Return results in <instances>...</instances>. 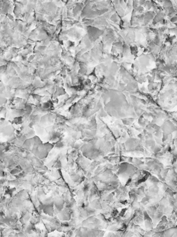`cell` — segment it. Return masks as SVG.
I'll list each match as a JSON object with an SVG mask.
<instances>
[{"mask_svg":"<svg viewBox=\"0 0 177 237\" xmlns=\"http://www.w3.org/2000/svg\"><path fill=\"white\" fill-rule=\"evenodd\" d=\"M137 171V168L132 165L128 164V163H123L120 164L118 168V175L120 177V180L124 181L126 183L129 180V177L132 176L134 173Z\"/></svg>","mask_w":177,"mask_h":237,"instance_id":"6da1fadb","label":"cell"},{"mask_svg":"<svg viewBox=\"0 0 177 237\" xmlns=\"http://www.w3.org/2000/svg\"><path fill=\"white\" fill-rule=\"evenodd\" d=\"M165 182L169 188L174 191H177V172L174 169L169 170Z\"/></svg>","mask_w":177,"mask_h":237,"instance_id":"7a4b0ae2","label":"cell"},{"mask_svg":"<svg viewBox=\"0 0 177 237\" xmlns=\"http://www.w3.org/2000/svg\"><path fill=\"white\" fill-rule=\"evenodd\" d=\"M144 227H145V230L148 232V231H152L154 230V224L153 221H152V218L149 217V216L148 215L147 211H144Z\"/></svg>","mask_w":177,"mask_h":237,"instance_id":"3957f363","label":"cell"},{"mask_svg":"<svg viewBox=\"0 0 177 237\" xmlns=\"http://www.w3.org/2000/svg\"><path fill=\"white\" fill-rule=\"evenodd\" d=\"M64 203L65 201L61 197H56L54 200V205H55V214H59L60 212L64 209Z\"/></svg>","mask_w":177,"mask_h":237,"instance_id":"277c9868","label":"cell"},{"mask_svg":"<svg viewBox=\"0 0 177 237\" xmlns=\"http://www.w3.org/2000/svg\"><path fill=\"white\" fill-rule=\"evenodd\" d=\"M59 219L61 220H69L70 219V213L69 209H64L59 214H57Z\"/></svg>","mask_w":177,"mask_h":237,"instance_id":"5b68a950","label":"cell"},{"mask_svg":"<svg viewBox=\"0 0 177 237\" xmlns=\"http://www.w3.org/2000/svg\"><path fill=\"white\" fill-rule=\"evenodd\" d=\"M176 234H177V226L168 228L164 231L165 237H174Z\"/></svg>","mask_w":177,"mask_h":237,"instance_id":"8992f818","label":"cell"},{"mask_svg":"<svg viewBox=\"0 0 177 237\" xmlns=\"http://www.w3.org/2000/svg\"><path fill=\"white\" fill-rule=\"evenodd\" d=\"M91 207L95 209H102V204L100 203L99 200L96 199L91 203Z\"/></svg>","mask_w":177,"mask_h":237,"instance_id":"52a82bcc","label":"cell"},{"mask_svg":"<svg viewBox=\"0 0 177 237\" xmlns=\"http://www.w3.org/2000/svg\"><path fill=\"white\" fill-rule=\"evenodd\" d=\"M174 210L177 212V194L174 196Z\"/></svg>","mask_w":177,"mask_h":237,"instance_id":"ba28073f","label":"cell"},{"mask_svg":"<svg viewBox=\"0 0 177 237\" xmlns=\"http://www.w3.org/2000/svg\"><path fill=\"white\" fill-rule=\"evenodd\" d=\"M174 170H175V171H176V172H177V164H176V166H175Z\"/></svg>","mask_w":177,"mask_h":237,"instance_id":"9c48e42d","label":"cell"}]
</instances>
